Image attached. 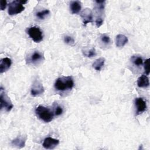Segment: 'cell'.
Here are the masks:
<instances>
[{"label":"cell","mask_w":150,"mask_h":150,"mask_svg":"<svg viewBox=\"0 0 150 150\" xmlns=\"http://www.w3.org/2000/svg\"><path fill=\"white\" fill-rule=\"evenodd\" d=\"M135 105L137 108V114H140L146 109V101L141 97L137 98L135 100Z\"/></svg>","instance_id":"7"},{"label":"cell","mask_w":150,"mask_h":150,"mask_svg":"<svg viewBox=\"0 0 150 150\" xmlns=\"http://www.w3.org/2000/svg\"><path fill=\"white\" fill-rule=\"evenodd\" d=\"M101 41L105 45H108L110 43L111 40H110V38L108 36L103 35L101 36Z\"/></svg>","instance_id":"21"},{"label":"cell","mask_w":150,"mask_h":150,"mask_svg":"<svg viewBox=\"0 0 150 150\" xmlns=\"http://www.w3.org/2000/svg\"><path fill=\"white\" fill-rule=\"evenodd\" d=\"M27 1H13L9 3L8 7V14L9 15H14L22 12L25 9V7L23 6V4H26Z\"/></svg>","instance_id":"3"},{"label":"cell","mask_w":150,"mask_h":150,"mask_svg":"<svg viewBox=\"0 0 150 150\" xmlns=\"http://www.w3.org/2000/svg\"><path fill=\"white\" fill-rule=\"evenodd\" d=\"M71 12L73 14H76L80 12L81 10V4L79 1H73L71 2L70 5Z\"/></svg>","instance_id":"15"},{"label":"cell","mask_w":150,"mask_h":150,"mask_svg":"<svg viewBox=\"0 0 150 150\" xmlns=\"http://www.w3.org/2000/svg\"><path fill=\"white\" fill-rule=\"evenodd\" d=\"M59 144V139H54L51 137L46 138L43 142V146L47 149H54Z\"/></svg>","instance_id":"8"},{"label":"cell","mask_w":150,"mask_h":150,"mask_svg":"<svg viewBox=\"0 0 150 150\" xmlns=\"http://www.w3.org/2000/svg\"><path fill=\"white\" fill-rule=\"evenodd\" d=\"M144 70L145 75H149V59H147L144 62Z\"/></svg>","instance_id":"20"},{"label":"cell","mask_w":150,"mask_h":150,"mask_svg":"<svg viewBox=\"0 0 150 150\" xmlns=\"http://www.w3.org/2000/svg\"><path fill=\"white\" fill-rule=\"evenodd\" d=\"M28 33L29 37L36 43H39L43 40V33L40 28L36 26H32L29 28Z\"/></svg>","instance_id":"5"},{"label":"cell","mask_w":150,"mask_h":150,"mask_svg":"<svg viewBox=\"0 0 150 150\" xmlns=\"http://www.w3.org/2000/svg\"><path fill=\"white\" fill-rule=\"evenodd\" d=\"M137 85L140 88L147 87L149 85V79L145 74H142L137 80Z\"/></svg>","instance_id":"13"},{"label":"cell","mask_w":150,"mask_h":150,"mask_svg":"<svg viewBox=\"0 0 150 150\" xmlns=\"http://www.w3.org/2000/svg\"><path fill=\"white\" fill-rule=\"evenodd\" d=\"M49 13H50V11L47 9H46V10H43L42 11L37 12L36 15L39 19H44L45 18V17L49 14Z\"/></svg>","instance_id":"18"},{"label":"cell","mask_w":150,"mask_h":150,"mask_svg":"<svg viewBox=\"0 0 150 150\" xmlns=\"http://www.w3.org/2000/svg\"><path fill=\"white\" fill-rule=\"evenodd\" d=\"M104 63L105 59L103 57H100L95 60V62L93 63V67L95 70L100 71L104 65Z\"/></svg>","instance_id":"16"},{"label":"cell","mask_w":150,"mask_h":150,"mask_svg":"<svg viewBox=\"0 0 150 150\" xmlns=\"http://www.w3.org/2000/svg\"><path fill=\"white\" fill-rule=\"evenodd\" d=\"M43 92L44 88L42 84L39 80H36L34 81L30 90L31 95L34 97H36L43 94Z\"/></svg>","instance_id":"6"},{"label":"cell","mask_w":150,"mask_h":150,"mask_svg":"<svg viewBox=\"0 0 150 150\" xmlns=\"http://www.w3.org/2000/svg\"><path fill=\"white\" fill-rule=\"evenodd\" d=\"M63 112V109L62 108L59 106V105H56L55 107V108H54V115H60L62 114Z\"/></svg>","instance_id":"23"},{"label":"cell","mask_w":150,"mask_h":150,"mask_svg":"<svg viewBox=\"0 0 150 150\" xmlns=\"http://www.w3.org/2000/svg\"><path fill=\"white\" fill-rule=\"evenodd\" d=\"M103 23V18H97L96 20V24L97 28L100 27Z\"/></svg>","instance_id":"24"},{"label":"cell","mask_w":150,"mask_h":150,"mask_svg":"<svg viewBox=\"0 0 150 150\" xmlns=\"http://www.w3.org/2000/svg\"><path fill=\"white\" fill-rule=\"evenodd\" d=\"M128 42V38L122 34H119L116 36L115 43L116 46L118 47H121L125 46Z\"/></svg>","instance_id":"14"},{"label":"cell","mask_w":150,"mask_h":150,"mask_svg":"<svg viewBox=\"0 0 150 150\" xmlns=\"http://www.w3.org/2000/svg\"><path fill=\"white\" fill-rule=\"evenodd\" d=\"M6 1L5 0H2L1 1V5H0V8H1V9L2 11L4 10L5 8H6Z\"/></svg>","instance_id":"25"},{"label":"cell","mask_w":150,"mask_h":150,"mask_svg":"<svg viewBox=\"0 0 150 150\" xmlns=\"http://www.w3.org/2000/svg\"><path fill=\"white\" fill-rule=\"evenodd\" d=\"M81 16L83 19V25L84 26H86L88 23L93 22L92 12L88 8H86L82 11L81 13Z\"/></svg>","instance_id":"9"},{"label":"cell","mask_w":150,"mask_h":150,"mask_svg":"<svg viewBox=\"0 0 150 150\" xmlns=\"http://www.w3.org/2000/svg\"><path fill=\"white\" fill-rule=\"evenodd\" d=\"M43 59V56L38 51H35L32 53L29 58L28 59V62L33 64H36L40 62Z\"/></svg>","instance_id":"10"},{"label":"cell","mask_w":150,"mask_h":150,"mask_svg":"<svg viewBox=\"0 0 150 150\" xmlns=\"http://www.w3.org/2000/svg\"><path fill=\"white\" fill-rule=\"evenodd\" d=\"M131 61L133 64L137 67H139L143 64V59L141 56H133L131 57Z\"/></svg>","instance_id":"17"},{"label":"cell","mask_w":150,"mask_h":150,"mask_svg":"<svg viewBox=\"0 0 150 150\" xmlns=\"http://www.w3.org/2000/svg\"><path fill=\"white\" fill-rule=\"evenodd\" d=\"M83 53L84 55L87 57H93L96 55V52L94 48H92L87 51H84V52H83Z\"/></svg>","instance_id":"19"},{"label":"cell","mask_w":150,"mask_h":150,"mask_svg":"<svg viewBox=\"0 0 150 150\" xmlns=\"http://www.w3.org/2000/svg\"><path fill=\"white\" fill-rule=\"evenodd\" d=\"M12 64L11 60L8 57H5L0 61V73H2L8 70Z\"/></svg>","instance_id":"11"},{"label":"cell","mask_w":150,"mask_h":150,"mask_svg":"<svg viewBox=\"0 0 150 150\" xmlns=\"http://www.w3.org/2000/svg\"><path fill=\"white\" fill-rule=\"evenodd\" d=\"M26 140V137L19 136V137H18L15 139L12 140L11 144L12 145L18 148H22L25 146Z\"/></svg>","instance_id":"12"},{"label":"cell","mask_w":150,"mask_h":150,"mask_svg":"<svg viewBox=\"0 0 150 150\" xmlns=\"http://www.w3.org/2000/svg\"><path fill=\"white\" fill-rule=\"evenodd\" d=\"M64 41L65 43L69 45H73L74 43V40L73 38L69 36H66L64 38Z\"/></svg>","instance_id":"22"},{"label":"cell","mask_w":150,"mask_h":150,"mask_svg":"<svg viewBox=\"0 0 150 150\" xmlns=\"http://www.w3.org/2000/svg\"><path fill=\"white\" fill-rule=\"evenodd\" d=\"M35 112L38 118L45 122H50L54 115V112L50 108L42 105L38 106L35 109Z\"/></svg>","instance_id":"2"},{"label":"cell","mask_w":150,"mask_h":150,"mask_svg":"<svg viewBox=\"0 0 150 150\" xmlns=\"http://www.w3.org/2000/svg\"><path fill=\"white\" fill-rule=\"evenodd\" d=\"M74 87V81L71 76H64L56 80L54 84L55 90L59 92L71 90Z\"/></svg>","instance_id":"1"},{"label":"cell","mask_w":150,"mask_h":150,"mask_svg":"<svg viewBox=\"0 0 150 150\" xmlns=\"http://www.w3.org/2000/svg\"><path fill=\"white\" fill-rule=\"evenodd\" d=\"M0 100H1V110L4 108L6 111H10L13 108V104L9 98V97L6 94L5 91L1 87L0 90Z\"/></svg>","instance_id":"4"}]
</instances>
